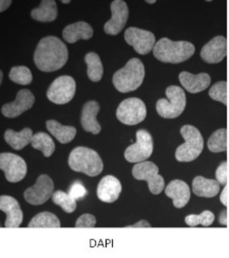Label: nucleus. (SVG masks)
<instances>
[{
	"mask_svg": "<svg viewBox=\"0 0 229 258\" xmlns=\"http://www.w3.org/2000/svg\"><path fill=\"white\" fill-rule=\"evenodd\" d=\"M68 48L56 36H47L39 40L34 52V62L42 72L61 69L68 60Z\"/></svg>",
	"mask_w": 229,
	"mask_h": 258,
	"instance_id": "nucleus-1",
	"label": "nucleus"
},
{
	"mask_svg": "<svg viewBox=\"0 0 229 258\" xmlns=\"http://www.w3.org/2000/svg\"><path fill=\"white\" fill-rule=\"evenodd\" d=\"M195 52V47L189 41H173L167 37H163L154 48L155 57L166 63H181L191 58Z\"/></svg>",
	"mask_w": 229,
	"mask_h": 258,
	"instance_id": "nucleus-2",
	"label": "nucleus"
},
{
	"mask_svg": "<svg viewBox=\"0 0 229 258\" xmlns=\"http://www.w3.org/2000/svg\"><path fill=\"white\" fill-rule=\"evenodd\" d=\"M145 79V66L138 58H131L124 68L113 74V85L122 93L134 91L140 87Z\"/></svg>",
	"mask_w": 229,
	"mask_h": 258,
	"instance_id": "nucleus-3",
	"label": "nucleus"
},
{
	"mask_svg": "<svg viewBox=\"0 0 229 258\" xmlns=\"http://www.w3.org/2000/svg\"><path fill=\"white\" fill-rule=\"evenodd\" d=\"M68 163L72 170L90 177L98 176L104 169L100 155L95 150L83 146L76 147L72 150Z\"/></svg>",
	"mask_w": 229,
	"mask_h": 258,
	"instance_id": "nucleus-4",
	"label": "nucleus"
},
{
	"mask_svg": "<svg viewBox=\"0 0 229 258\" xmlns=\"http://www.w3.org/2000/svg\"><path fill=\"white\" fill-rule=\"evenodd\" d=\"M180 133L185 142L177 148L176 159L179 162H191L198 159L203 152V136L199 129L192 125L182 126Z\"/></svg>",
	"mask_w": 229,
	"mask_h": 258,
	"instance_id": "nucleus-5",
	"label": "nucleus"
},
{
	"mask_svg": "<svg viewBox=\"0 0 229 258\" xmlns=\"http://www.w3.org/2000/svg\"><path fill=\"white\" fill-rule=\"evenodd\" d=\"M165 93L167 99L157 102V112L164 119H177L186 108V94L179 86H169Z\"/></svg>",
	"mask_w": 229,
	"mask_h": 258,
	"instance_id": "nucleus-6",
	"label": "nucleus"
},
{
	"mask_svg": "<svg viewBox=\"0 0 229 258\" xmlns=\"http://www.w3.org/2000/svg\"><path fill=\"white\" fill-rule=\"evenodd\" d=\"M147 116V107L145 103L137 98H129L118 105L116 117L125 125H137Z\"/></svg>",
	"mask_w": 229,
	"mask_h": 258,
	"instance_id": "nucleus-7",
	"label": "nucleus"
},
{
	"mask_svg": "<svg viewBox=\"0 0 229 258\" xmlns=\"http://www.w3.org/2000/svg\"><path fill=\"white\" fill-rule=\"evenodd\" d=\"M132 175L136 180L146 181L150 192L154 195H160L165 189V180L159 174V167L154 162L144 161L136 163L132 168Z\"/></svg>",
	"mask_w": 229,
	"mask_h": 258,
	"instance_id": "nucleus-8",
	"label": "nucleus"
},
{
	"mask_svg": "<svg viewBox=\"0 0 229 258\" xmlns=\"http://www.w3.org/2000/svg\"><path fill=\"white\" fill-rule=\"evenodd\" d=\"M154 153V139L149 132L139 129L136 132V142L125 150V159L130 163L144 162Z\"/></svg>",
	"mask_w": 229,
	"mask_h": 258,
	"instance_id": "nucleus-9",
	"label": "nucleus"
},
{
	"mask_svg": "<svg viewBox=\"0 0 229 258\" xmlns=\"http://www.w3.org/2000/svg\"><path fill=\"white\" fill-rule=\"evenodd\" d=\"M76 91V84L73 78L62 75L54 81L47 91L48 99L57 105H63L72 101Z\"/></svg>",
	"mask_w": 229,
	"mask_h": 258,
	"instance_id": "nucleus-10",
	"label": "nucleus"
},
{
	"mask_svg": "<svg viewBox=\"0 0 229 258\" xmlns=\"http://www.w3.org/2000/svg\"><path fill=\"white\" fill-rule=\"evenodd\" d=\"M125 40L140 55H146L154 51L157 44L156 36L152 32L135 27L128 28L125 31Z\"/></svg>",
	"mask_w": 229,
	"mask_h": 258,
	"instance_id": "nucleus-11",
	"label": "nucleus"
},
{
	"mask_svg": "<svg viewBox=\"0 0 229 258\" xmlns=\"http://www.w3.org/2000/svg\"><path fill=\"white\" fill-rule=\"evenodd\" d=\"M0 168L5 173L6 179L11 183H17L27 175L26 161L14 154L3 153L0 155Z\"/></svg>",
	"mask_w": 229,
	"mask_h": 258,
	"instance_id": "nucleus-12",
	"label": "nucleus"
},
{
	"mask_svg": "<svg viewBox=\"0 0 229 258\" xmlns=\"http://www.w3.org/2000/svg\"><path fill=\"white\" fill-rule=\"evenodd\" d=\"M53 180L48 175H41L37 178L34 185L25 190L24 197L26 201L32 206H41L53 196Z\"/></svg>",
	"mask_w": 229,
	"mask_h": 258,
	"instance_id": "nucleus-13",
	"label": "nucleus"
},
{
	"mask_svg": "<svg viewBox=\"0 0 229 258\" xmlns=\"http://www.w3.org/2000/svg\"><path fill=\"white\" fill-rule=\"evenodd\" d=\"M112 17L104 26L105 33L108 35H117L123 31L129 17L128 6L123 0H114L111 4Z\"/></svg>",
	"mask_w": 229,
	"mask_h": 258,
	"instance_id": "nucleus-14",
	"label": "nucleus"
},
{
	"mask_svg": "<svg viewBox=\"0 0 229 258\" xmlns=\"http://www.w3.org/2000/svg\"><path fill=\"white\" fill-rule=\"evenodd\" d=\"M35 102V96L28 89H21L17 92L16 99L7 103L2 107V112L6 117L9 119H14L19 116L27 110L31 109Z\"/></svg>",
	"mask_w": 229,
	"mask_h": 258,
	"instance_id": "nucleus-15",
	"label": "nucleus"
},
{
	"mask_svg": "<svg viewBox=\"0 0 229 258\" xmlns=\"http://www.w3.org/2000/svg\"><path fill=\"white\" fill-rule=\"evenodd\" d=\"M201 58L207 63H219L227 55V39L217 35L209 40L201 50Z\"/></svg>",
	"mask_w": 229,
	"mask_h": 258,
	"instance_id": "nucleus-16",
	"label": "nucleus"
},
{
	"mask_svg": "<svg viewBox=\"0 0 229 258\" xmlns=\"http://www.w3.org/2000/svg\"><path fill=\"white\" fill-rule=\"evenodd\" d=\"M0 210L6 213V228H19L24 220V213L18 201L11 196L0 197Z\"/></svg>",
	"mask_w": 229,
	"mask_h": 258,
	"instance_id": "nucleus-17",
	"label": "nucleus"
},
{
	"mask_svg": "<svg viewBox=\"0 0 229 258\" xmlns=\"http://www.w3.org/2000/svg\"><path fill=\"white\" fill-rule=\"evenodd\" d=\"M179 80L183 88L189 93H200L210 86L211 78L208 73L192 74L183 71L179 74Z\"/></svg>",
	"mask_w": 229,
	"mask_h": 258,
	"instance_id": "nucleus-18",
	"label": "nucleus"
},
{
	"mask_svg": "<svg viewBox=\"0 0 229 258\" xmlns=\"http://www.w3.org/2000/svg\"><path fill=\"white\" fill-rule=\"evenodd\" d=\"M165 195L172 199L173 206L177 209L186 207L191 196L189 185L183 180H172L165 187Z\"/></svg>",
	"mask_w": 229,
	"mask_h": 258,
	"instance_id": "nucleus-19",
	"label": "nucleus"
},
{
	"mask_svg": "<svg viewBox=\"0 0 229 258\" xmlns=\"http://www.w3.org/2000/svg\"><path fill=\"white\" fill-rule=\"evenodd\" d=\"M122 183L114 176H105L98 183L97 197L106 203L115 202L122 192Z\"/></svg>",
	"mask_w": 229,
	"mask_h": 258,
	"instance_id": "nucleus-20",
	"label": "nucleus"
},
{
	"mask_svg": "<svg viewBox=\"0 0 229 258\" xmlns=\"http://www.w3.org/2000/svg\"><path fill=\"white\" fill-rule=\"evenodd\" d=\"M100 112V104L95 101L87 102L82 111L81 123L85 132L91 133L93 135H98L102 131L100 123L96 120V115Z\"/></svg>",
	"mask_w": 229,
	"mask_h": 258,
	"instance_id": "nucleus-21",
	"label": "nucleus"
},
{
	"mask_svg": "<svg viewBox=\"0 0 229 258\" xmlns=\"http://www.w3.org/2000/svg\"><path fill=\"white\" fill-rule=\"evenodd\" d=\"M93 36V29L85 21H78V23L69 25L62 30V37L63 39L69 42V44H74L81 39L88 40Z\"/></svg>",
	"mask_w": 229,
	"mask_h": 258,
	"instance_id": "nucleus-22",
	"label": "nucleus"
},
{
	"mask_svg": "<svg viewBox=\"0 0 229 258\" xmlns=\"http://www.w3.org/2000/svg\"><path fill=\"white\" fill-rule=\"evenodd\" d=\"M220 185L216 179H207L202 176H196L192 180V191L198 197L213 198L219 194Z\"/></svg>",
	"mask_w": 229,
	"mask_h": 258,
	"instance_id": "nucleus-23",
	"label": "nucleus"
},
{
	"mask_svg": "<svg viewBox=\"0 0 229 258\" xmlns=\"http://www.w3.org/2000/svg\"><path fill=\"white\" fill-rule=\"evenodd\" d=\"M58 15L55 0H42L39 7L33 9L31 17L40 23H52Z\"/></svg>",
	"mask_w": 229,
	"mask_h": 258,
	"instance_id": "nucleus-24",
	"label": "nucleus"
},
{
	"mask_svg": "<svg viewBox=\"0 0 229 258\" xmlns=\"http://www.w3.org/2000/svg\"><path fill=\"white\" fill-rule=\"evenodd\" d=\"M48 132L56 138L61 144H68L76 136V128L73 126H64L56 120H49L46 122Z\"/></svg>",
	"mask_w": 229,
	"mask_h": 258,
	"instance_id": "nucleus-25",
	"label": "nucleus"
},
{
	"mask_svg": "<svg viewBox=\"0 0 229 258\" xmlns=\"http://www.w3.org/2000/svg\"><path fill=\"white\" fill-rule=\"evenodd\" d=\"M33 132L31 128H24L23 131L17 133L14 132L13 129H8L5 133V140L6 142L15 150H20L25 148L32 142Z\"/></svg>",
	"mask_w": 229,
	"mask_h": 258,
	"instance_id": "nucleus-26",
	"label": "nucleus"
},
{
	"mask_svg": "<svg viewBox=\"0 0 229 258\" xmlns=\"http://www.w3.org/2000/svg\"><path fill=\"white\" fill-rule=\"evenodd\" d=\"M85 61L87 63V74L90 81L97 83L100 82L103 78L104 74V67L101 60V57L98 56L95 52H89L87 53L85 56Z\"/></svg>",
	"mask_w": 229,
	"mask_h": 258,
	"instance_id": "nucleus-27",
	"label": "nucleus"
},
{
	"mask_svg": "<svg viewBox=\"0 0 229 258\" xmlns=\"http://www.w3.org/2000/svg\"><path fill=\"white\" fill-rule=\"evenodd\" d=\"M31 145L33 148L40 150L46 158L51 157L54 152H55V143H54L52 138L46 133H37L36 135L33 136Z\"/></svg>",
	"mask_w": 229,
	"mask_h": 258,
	"instance_id": "nucleus-28",
	"label": "nucleus"
},
{
	"mask_svg": "<svg viewBox=\"0 0 229 258\" xmlns=\"http://www.w3.org/2000/svg\"><path fill=\"white\" fill-rule=\"evenodd\" d=\"M207 147L213 154L223 153L228 149V132L226 128L215 131L208 139Z\"/></svg>",
	"mask_w": 229,
	"mask_h": 258,
	"instance_id": "nucleus-29",
	"label": "nucleus"
},
{
	"mask_svg": "<svg viewBox=\"0 0 229 258\" xmlns=\"http://www.w3.org/2000/svg\"><path fill=\"white\" fill-rule=\"evenodd\" d=\"M29 228H60V221L54 215L49 212H42L37 214L29 224Z\"/></svg>",
	"mask_w": 229,
	"mask_h": 258,
	"instance_id": "nucleus-30",
	"label": "nucleus"
},
{
	"mask_svg": "<svg viewBox=\"0 0 229 258\" xmlns=\"http://www.w3.org/2000/svg\"><path fill=\"white\" fill-rule=\"evenodd\" d=\"M52 200L54 204L60 207L68 214H71L76 210V200L70 196V194H67L62 190L54 191Z\"/></svg>",
	"mask_w": 229,
	"mask_h": 258,
	"instance_id": "nucleus-31",
	"label": "nucleus"
},
{
	"mask_svg": "<svg viewBox=\"0 0 229 258\" xmlns=\"http://www.w3.org/2000/svg\"><path fill=\"white\" fill-rule=\"evenodd\" d=\"M214 214L210 211H204L199 215H188L185 217V223L188 227H198V225H203V227H210L214 221Z\"/></svg>",
	"mask_w": 229,
	"mask_h": 258,
	"instance_id": "nucleus-32",
	"label": "nucleus"
},
{
	"mask_svg": "<svg viewBox=\"0 0 229 258\" xmlns=\"http://www.w3.org/2000/svg\"><path fill=\"white\" fill-rule=\"evenodd\" d=\"M10 80L18 85H30L33 81L32 72L26 66H16L11 69L9 73Z\"/></svg>",
	"mask_w": 229,
	"mask_h": 258,
	"instance_id": "nucleus-33",
	"label": "nucleus"
},
{
	"mask_svg": "<svg viewBox=\"0 0 229 258\" xmlns=\"http://www.w3.org/2000/svg\"><path fill=\"white\" fill-rule=\"evenodd\" d=\"M208 94L213 101L221 102L222 104L227 106V104H228V83L225 81L216 82L210 87Z\"/></svg>",
	"mask_w": 229,
	"mask_h": 258,
	"instance_id": "nucleus-34",
	"label": "nucleus"
},
{
	"mask_svg": "<svg viewBox=\"0 0 229 258\" xmlns=\"http://www.w3.org/2000/svg\"><path fill=\"white\" fill-rule=\"evenodd\" d=\"M96 225V219L91 214H84L76 220V228H94Z\"/></svg>",
	"mask_w": 229,
	"mask_h": 258,
	"instance_id": "nucleus-35",
	"label": "nucleus"
},
{
	"mask_svg": "<svg viewBox=\"0 0 229 258\" xmlns=\"http://www.w3.org/2000/svg\"><path fill=\"white\" fill-rule=\"evenodd\" d=\"M215 179L221 185H226L228 183V169H227V162L224 161L215 170Z\"/></svg>",
	"mask_w": 229,
	"mask_h": 258,
	"instance_id": "nucleus-36",
	"label": "nucleus"
},
{
	"mask_svg": "<svg viewBox=\"0 0 229 258\" xmlns=\"http://www.w3.org/2000/svg\"><path fill=\"white\" fill-rule=\"evenodd\" d=\"M69 194L72 198L78 200V199H83L84 197H86L88 191H87V189L85 188V186L81 183L80 181H76L72 184Z\"/></svg>",
	"mask_w": 229,
	"mask_h": 258,
	"instance_id": "nucleus-37",
	"label": "nucleus"
},
{
	"mask_svg": "<svg viewBox=\"0 0 229 258\" xmlns=\"http://www.w3.org/2000/svg\"><path fill=\"white\" fill-rule=\"evenodd\" d=\"M220 200L224 207H226V208L229 207V185H228V183L225 185V187L221 194Z\"/></svg>",
	"mask_w": 229,
	"mask_h": 258,
	"instance_id": "nucleus-38",
	"label": "nucleus"
},
{
	"mask_svg": "<svg viewBox=\"0 0 229 258\" xmlns=\"http://www.w3.org/2000/svg\"><path fill=\"white\" fill-rule=\"evenodd\" d=\"M128 229H132V228H151V224L146 221V220H140L132 225H129V227H127Z\"/></svg>",
	"mask_w": 229,
	"mask_h": 258,
	"instance_id": "nucleus-39",
	"label": "nucleus"
},
{
	"mask_svg": "<svg viewBox=\"0 0 229 258\" xmlns=\"http://www.w3.org/2000/svg\"><path fill=\"white\" fill-rule=\"evenodd\" d=\"M219 221H220V223L222 225H228V213H227V210H223L221 212Z\"/></svg>",
	"mask_w": 229,
	"mask_h": 258,
	"instance_id": "nucleus-40",
	"label": "nucleus"
},
{
	"mask_svg": "<svg viewBox=\"0 0 229 258\" xmlns=\"http://www.w3.org/2000/svg\"><path fill=\"white\" fill-rule=\"evenodd\" d=\"M11 5H12L11 0H2V2H0V11L4 12V11L7 10Z\"/></svg>",
	"mask_w": 229,
	"mask_h": 258,
	"instance_id": "nucleus-41",
	"label": "nucleus"
},
{
	"mask_svg": "<svg viewBox=\"0 0 229 258\" xmlns=\"http://www.w3.org/2000/svg\"><path fill=\"white\" fill-rule=\"evenodd\" d=\"M147 4H150V5H154L157 3V0H146Z\"/></svg>",
	"mask_w": 229,
	"mask_h": 258,
	"instance_id": "nucleus-42",
	"label": "nucleus"
},
{
	"mask_svg": "<svg viewBox=\"0 0 229 258\" xmlns=\"http://www.w3.org/2000/svg\"><path fill=\"white\" fill-rule=\"evenodd\" d=\"M61 3L62 4H70L71 2H70V0H61Z\"/></svg>",
	"mask_w": 229,
	"mask_h": 258,
	"instance_id": "nucleus-43",
	"label": "nucleus"
}]
</instances>
